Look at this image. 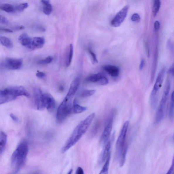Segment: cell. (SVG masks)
I'll return each mask as SVG.
<instances>
[{
	"label": "cell",
	"mask_w": 174,
	"mask_h": 174,
	"mask_svg": "<svg viewBox=\"0 0 174 174\" xmlns=\"http://www.w3.org/2000/svg\"><path fill=\"white\" fill-rule=\"evenodd\" d=\"M95 116L94 113L90 114L77 125L62 149V153L66 152L81 139L88 130Z\"/></svg>",
	"instance_id": "6da1fadb"
},
{
	"label": "cell",
	"mask_w": 174,
	"mask_h": 174,
	"mask_svg": "<svg viewBox=\"0 0 174 174\" xmlns=\"http://www.w3.org/2000/svg\"><path fill=\"white\" fill-rule=\"evenodd\" d=\"M29 151L28 144L25 140L21 141L12 155L11 164L14 173H17L26 162Z\"/></svg>",
	"instance_id": "7a4b0ae2"
},
{
	"label": "cell",
	"mask_w": 174,
	"mask_h": 174,
	"mask_svg": "<svg viewBox=\"0 0 174 174\" xmlns=\"http://www.w3.org/2000/svg\"><path fill=\"white\" fill-rule=\"evenodd\" d=\"M21 96L29 97L30 95L22 86L8 87L0 91V104L9 102Z\"/></svg>",
	"instance_id": "3957f363"
},
{
	"label": "cell",
	"mask_w": 174,
	"mask_h": 174,
	"mask_svg": "<svg viewBox=\"0 0 174 174\" xmlns=\"http://www.w3.org/2000/svg\"><path fill=\"white\" fill-rule=\"evenodd\" d=\"M73 106L71 100L64 98L59 105L56 114V121L59 124H61L73 112Z\"/></svg>",
	"instance_id": "277c9868"
},
{
	"label": "cell",
	"mask_w": 174,
	"mask_h": 174,
	"mask_svg": "<svg viewBox=\"0 0 174 174\" xmlns=\"http://www.w3.org/2000/svg\"><path fill=\"white\" fill-rule=\"evenodd\" d=\"M129 126V122L127 121L125 122L121 131L120 134L119 136L117 141L116 148V154L118 158H119L123 150L127 145L126 144V139L127 131Z\"/></svg>",
	"instance_id": "5b68a950"
},
{
	"label": "cell",
	"mask_w": 174,
	"mask_h": 174,
	"mask_svg": "<svg viewBox=\"0 0 174 174\" xmlns=\"http://www.w3.org/2000/svg\"><path fill=\"white\" fill-rule=\"evenodd\" d=\"M166 69L164 67L159 72L156 78L155 83L151 95V100L152 105H155L156 103V96L158 91L162 87L165 73Z\"/></svg>",
	"instance_id": "8992f818"
},
{
	"label": "cell",
	"mask_w": 174,
	"mask_h": 174,
	"mask_svg": "<svg viewBox=\"0 0 174 174\" xmlns=\"http://www.w3.org/2000/svg\"><path fill=\"white\" fill-rule=\"evenodd\" d=\"M23 64L22 59L8 58L2 62L1 65L6 69L14 70L20 69Z\"/></svg>",
	"instance_id": "52a82bcc"
},
{
	"label": "cell",
	"mask_w": 174,
	"mask_h": 174,
	"mask_svg": "<svg viewBox=\"0 0 174 174\" xmlns=\"http://www.w3.org/2000/svg\"><path fill=\"white\" fill-rule=\"evenodd\" d=\"M130 6L127 5L123 8L116 15L111 22V25L114 27H119L126 18Z\"/></svg>",
	"instance_id": "ba28073f"
},
{
	"label": "cell",
	"mask_w": 174,
	"mask_h": 174,
	"mask_svg": "<svg viewBox=\"0 0 174 174\" xmlns=\"http://www.w3.org/2000/svg\"><path fill=\"white\" fill-rule=\"evenodd\" d=\"M113 115H112L110 116L102 134L100 142L102 144H105L108 141L110 134H111L113 124Z\"/></svg>",
	"instance_id": "9c48e42d"
},
{
	"label": "cell",
	"mask_w": 174,
	"mask_h": 174,
	"mask_svg": "<svg viewBox=\"0 0 174 174\" xmlns=\"http://www.w3.org/2000/svg\"><path fill=\"white\" fill-rule=\"evenodd\" d=\"M42 102L44 109L46 108L48 111H53L56 108V101L52 95L49 93L43 94Z\"/></svg>",
	"instance_id": "30bf717a"
},
{
	"label": "cell",
	"mask_w": 174,
	"mask_h": 174,
	"mask_svg": "<svg viewBox=\"0 0 174 174\" xmlns=\"http://www.w3.org/2000/svg\"><path fill=\"white\" fill-rule=\"evenodd\" d=\"M80 83V78H76L74 80L70 86V88L65 98L68 100H71L72 98L75 95L79 87Z\"/></svg>",
	"instance_id": "8fae6325"
},
{
	"label": "cell",
	"mask_w": 174,
	"mask_h": 174,
	"mask_svg": "<svg viewBox=\"0 0 174 174\" xmlns=\"http://www.w3.org/2000/svg\"><path fill=\"white\" fill-rule=\"evenodd\" d=\"M45 43L44 38L42 37L32 38L30 46L28 49L30 50H34L43 47Z\"/></svg>",
	"instance_id": "7c38bea8"
},
{
	"label": "cell",
	"mask_w": 174,
	"mask_h": 174,
	"mask_svg": "<svg viewBox=\"0 0 174 174\" xmlns=\"http://www.w3.org/2000/svg\"><path fill=\"white\" fill-rule=\"evenodd\" d=\"M43 94L39 88H36L34 90V98L35 105L37 110L42 111L44 110L42 102V97Z\"/></svg>",
	"instance_id": "4fadbf2b"
},
{
	"label": "cell",
	"mask_w": 174,
	"mask_h": 174,
	"mask_svg": "<svg viewBox=\"0 0 174 174\" xmlns=\"http://www.w3.org/2000/svg\"><path fill=\"white\" fill-rule=\"evenodd\" d=\"M105 71L112 77H117L119 75L120 69L117 67L113 65H105L103 67Z\"/></svg>",
	"instance_id": "5bb4252c"
},
{
	"label": "cell",
	"mask_w": 174,
	"mask_h": 174,
	"mask_svg": "<svg viewBox=\"0 0 174 174\" xmlns=\"http://www.w3.org/2000/svg\"><path fill=\"white\" fill-rule=\"evenodd\" d=\"M111 146V141H108L105 144L101 155L100 162L101 163L105 162V161L107 160L108 156H109V154L110 153V151Z\"/></svg>",
	"instance_id": "9a60e30c"
},
{
	"label": "cell",
	"mask_w": 174,
	"mask_h": 174,
	"mask_svg": "<svg viewBox=\"0 0 174 174\" xmlns=\"http://www.w3.org/2000/svg\"><path fill=\"white\" fill-rule=\"evenodd\" d=\"M18 40L22 45L28 48L31 44L32 38L29 37L27 33H24L19 37Z\"/></svg>",
	"instance_id": "2e32d148"
},
{
	"label": "cell",
	"mask_w": 174,
	"mask_h": 174,
	"mask_svg": "<svg viewBox=\"0 0 174 174\" xmlns=\"http://www.w3.org/2000/svg\"><path fill=\"white\" fill-rule=\"evenodd\" d=\"M74 47L73 45H70L69 48L67 50L65 61V64L67 67H69L71 64L73 56Z\"/></svg>",
	"instance_id": "e0dca14e"
},
{
	"label": "cell",
	"mask_w": 174,
	"mask_h": 174,
	"mask_svg": "<svg viewBox=\"0 0 174 174\" xmlns=\"http://www.w3.org/2000/svg\"><path fill=\"white\" fill-rule=\"evenodd\" d=\"M7 135L4 132L1 131L0 133V154L1 155L5 151L7 142Z\"/></svg>",
	"instance_id": "ac0fdd59"
},
{
	"label": "cell",
	"mask_w": 174,
	"mask_h": 174,
	"mask_svg": "<svg viewBox=\"0 0 174 174\" xmlns=\"http://www.w3.org/2000/svg\"><path fill=\"white\" fill-rule=\"evenodd\" d=\"M87 108L79 105L77 101L75 100L73 102V112L74 114H80L86 111Z\"/></svg>",
	"instance_id": "d6986e66"
},
{
	"label": "cell",
	"mask_w": 174,
	"mask_h": 174,
	"mask_svg": "<svg viewBox=\"0 0 174 174\" xmlns=\"http://www.w3.org/2000/svg\"><path fill=\"white\" fill-rule=\"evenodd\" d=\"M104 76V75L103 73H99L89 76L87 78L86 80L88 82L97 83H98L101 78Z\"/></svg>",
	"instance_id": "ffe728a7"
},
{
	"label": "cell",
	"mask_w": 174,
	"mask_h": 174,
	"mask_svg": "<svg viewBox=\"0 0 174 174\" xmlns=\"http://www.w3.org/2000/svg\"><path fill=\"white\" fill-rule=\"evenodd\" d=\"M0 41L2 45L8 48H11L13 46V44L9 38L5 37H1Z\"/></svg>",
	"instance_id": "44dd1931"
},
{
	"label": "cell",
	"mask_w": 174,
	"mask_h": 174,
	"mask_svg": "<svg viewBox=\"0 0 174 174\" xmlns=\"http://www.w3.org/2000/svg\"><path fill=\"white\" fill-rule=\"evenodd\" d=\"M156 49L154 55V58L153 63V66L152 67V71L151 75V80L153 81L154 79L155 74L156 70V69L157 66V62H158V51Z\"/></svg>",
	"instance_id": "7402d4cb"
},
{
	"label": "cell",
	"mask_w": 174,
	"mask_h": 174,
	"mask_svg": "<svg viewBox=\"0 0 174 174\" xmlns=\"http://www.w3.org/2000/svg\"><path fill=\"white\" fill-rule=\"evenodd\" d=\"M0 8L1 10L9 13L14 12L16 11L15 8L13 6L9 4H2Z\"/></svg>",
	"instance_id": "603a6c76"
},
{
	"label": "cell",
	"mask_w": 174,
	"mask_h": 174,
	"mask_svg": "<svg viewBox=\"0 0 174 174\" xmlns=\"http://www.w3.org/2000/svg\"><path fill=\"white\" fill-rule=\"evenodd\" d=\"M110 158H111V154H110L108 156L107 160L105 161L104 165L103 168L100 174H108L109 171L110 164Z\"/></svg>",
	"instance_id": "cb8c5ba5"
},
{
	"label": "cell",
	"mask_w": 174,
	"mask_h": 174,
	"mask_svg": "<svg viewBox=\"0 0 174 174\" xmlns=\"http://www.w3.org/2000/svg\"><path fill=\"white\" fill-rule=\"evenodd\" d=\"M127 150L128 146L126 145L120 157V167H122L124 166L126 161Z\"/></svg>",
	"instance_id": "d4e9b609"
},
{
	"label": "cell",
	"mask_w": 174,
	"mask_h": 174,
	"mask_svg": "<svg viewBox=\"0 0 174 174\" xmlns=\"http://www.w3.org/2000/svg\"><path fill=\"white\" fill-rule=\"evenodd\" d=\"M160 0H154L153 7V14L154 16H156L160 10L161 7Z\"/></svg>",
	"instance_id": "484cf974"
},
{
	"label": "cell",
	"mask_w": 174,
	"mask_h": 174,
	"mask_svg": "<svg viewBox=\"0 0 174 174\" xmlns=\"http://www.w3.org/2000/svg\"><path fill=\"white\" fill-rule=\"evenodd\" d=\"M43 5V10L44 13L47 15H49L51 13L52 11V7L51 4L49 3Z\"/></svg>",
	"instance_id": "4316f807"
},
{
	"label": "cell",
	"mask_w": 174,
	"mask_h": 174,
	"mask_svg": "<svg viewBox=\"0 0 174 174\" xmlns=\"http://www.w3.org/2000/svg\"><path fill=\"white\" fill-rule=\"evenodd\" d=\"M28 4L27 3H24L19 4L16 5L15 8L16 10L18 12H22L28 7Z\"/></svg>",
	"instance_id": "83f0119b"
},
{
	"label": "cell",
	"mask_w": 174,
	"mask_h": 174,
	"mask_svg": "<svg viewBox=\"0 0 174 174\" xmlns=\"http://www.w3.org/2000/svg\"><path fill=\"white\" fill-rule=\"evenodd\" d=\"M96 92V91L94 90H86L82 93L81 96L83 98H85L90 97L94 95Z\"/></svg>",
	"instance_id": "f1b7e54d"
},
{
	"label": "cell",
	"mask_w": 174,
	"mask_h": 174,
	"mask_svg": "<svg viewBox=\"0 0 174 174\" xmlns=\"http://www.w3.org/2000/svg\"><path fill=\"white\" fill-rule=\"evenodd\" d=\"M53 57L51 56H49L45 59L40 60L38 62V64L41 65H45L51 63L53 60Z\"/></svg>",
	"instance_id": "f546056e"
},
{
	"label": "cell",
	"mask_w": 174,
	"mask_h": 174,
	"mask_svg": "<svg viewBox=\"0 0 174 174\" xmlns=\"http://www.w3.org/2000/svg\"><path fill=\"white\" fill-rule=\"evenodd\" d=\"M88 51L90 54L91 56L92 57V62L93 64H97L98 62V60L96 54L92 51L91 48L88 49Z\"/></svg>",
	"instance_id": "4dcf8cb0"
},
{
	"label": "cell",
	"mask_w": 174,
	"mask_h": 174,
	"mask_svg": "<svg viewBox=\"0 0 174 174\" xmlns=\"http://www.w3.org/2000/svg\"><path fill=\"white\" fill-rule=\"evenodd\" d=\"M108 83V80L107 77H105L104 76H103L101 78V79L99 81L98 84L101 86H105Z\"/></svg>",
	"instance_id": "1f68e13d"
},
{
	"label": "cell",
	"mask_w": 174,
	"mask_h": 174,
	"mask_svg": "<svg viewBox=\"0 0 174 174\" xmlns=\"http://www.w3.org/2000/svg\"><path fill=\"white\" fill-rule=\"evenodd\" d=\"M131 20L133 22H139L141 20V18L138 14L135 13L132 16Z\"/></svg>",
	"instance_id": "d6a6232c"
},
{
	"label": "cell",
	"mask_w": 174,
	"mask_h": 174,
	"mask_svg": "<svg viewBox=\"0 0 174 174\" xmlns=\"http://www.w3.org/2000/svg\"><path fill=\"white\" fill-rule=\"evenodd\" d=\"M0 23L1 24L6 25L8 24V21L5 17L1 16H0Z\"/></svg>",
	"instance_id": "836d02e7"
},
{
	"label": "cell",
	"mask_w": 174,
	"mask_h": 174,
	"mask_svg": "<svg viewBox=\"0 0 174 174\" xmlns=\"http://www.w3.org/2000/svg\"><path fill=\"white\" fill-rule=\"evenodd\" d=\"M37 77L40 79H43L45 77L46 74L44 72L38 71L36 74Z\"/></svg>",
	"instance_id": "e575fe53"
},
{
	"label": "cell",
	"mask_w": 174,
	"mask_h": 174,
	"mask_svg": "<svg viewBox=\"0 0 174 174\" xmlns=\"http://www.w3.org/2000/svg\"><path fill=\"white\" fill-rule=\"evenodd\" d=\"M174 155L173 157V161H172V165L171 166L169 170L168 171L167 173V174H171L173 173V171L174 170Z\"/></svg>",
	"instance_id": "d590c367"
},
{
	"label": "cell",
	"mask_w": 174,
	"mask_h": 174,
	"mask_svg": "<svg viewBox=\"0 0 174 174\" xmlns=\"http://www.w3.org/2000/svg\"><path fill=\"white\" fill-rule=\"evenodd\" d=\"M144 45H145V47L147 55L148 57H149L150 55V52L148 44L147 42H145Z\"/></svg>",
	"instance_id": "8d00e7d4"
},
{
	"label": "cell",
	"mask_w": 174,
	"mask_h": 174,
	"mask_svg": "<svg viewBox=\"0 0 174 174\" xmlns=\"http://www.w3.org/2000/svg\"><path fill=\"white\" fill-rule=\"evenodd\" d=\"M154 29L156 31H158L160 29V24L158 21H156L155 22L154 24Z\"/></svg>",
	"instance_id": "74e56055"
},
{
	"label": "cell",
	"mask_w": 174,
	"mask_h": 174,
	"mask_svg": "<svg viewBox=\"0 0 174 174\" xmlns=\"http://www.w3.org/2000/svg\"><path fill=\"white\" fill-rule=\"evenodd\" d=\"M10 116V117L13 120L14 122L17 123L18 122L19 119L17 117L13 114H11Z\"/></svg>",
	"instance_id": "f35d334b"
},
{
	"label": "cell",
	"mask_w": 174,
	"mask_h": 174,
	"mask_svg": "<svg viewBox=\"0 0 174 174\" xmlns=\"http://www.w3.org/2000/svg\"><path fill=\"white\" fill-rule=\"evenodd\" d=\"M145 62L144 59H142L141 61V63H140L139 69L140 71H141L143 70L144 65H145Z\"/></svg>",
	"instance_id": "ab89813d"
},
{
	"label": "cell",
	"mask_w": 174,
	"mask_h": 174,
	"mask_svg": "<svg viewBox=\"0 0 174 174\" xmlns=\"http://www.w3.org/2000/svg\"><path fill=\"white\" fill-rule=\"evenodd\" d=\"M76 174H83L84 170L81 167H79L76 171Z\"/></svg>",
	"instance_id": "60d3db41"
},
{
	"label": "cell",
	"mask_w": 174,
	"mask_h": 174,
	"mask_svg": "<svg viewBox=\"0 0 174 174\" xmlns=\"http://www.w3.org/2000/svg\"><path fill=\"white\" fill-rule=\"evenodd\" d=\"M169 73L171 74L172 75L174 76V62L172 65L170 69L169 70Z\"/></svg>",
	"instance_id": "b9f144b4"
},
{
	"label": "cell",
	"mask_w": 174,
	"mask_h": 174,
	"mask_svg": "<svg viewBox=\"0 0 174 174\" xmlns=\"http://www.w3.org/2000/svg\"><path fill=\"white\" fill-rule=\"evenodd\" d=\"M170 105L173 106V107H174V91H173L172 93L171 96V102Z\"/></svg>",
	"instance_id": "7bdbcfd3"
},
{
	"label": "cell",
	"mask_w": 174,
	"mask_h": 174,
	"mask_svg": "<svg viewBox=\"0 0 174 174\" xmlns=\"http://www.w3.org/2000/svg\"><path fill=\"white\" fill-rule=\"evenodd\" d=\"M1 31L7 33H12L13 31L11 30L8 28H1Z\"/></svg>",
	"instance_id": "ee69618b"
},
{
	"label": "cell",
	"mask_w": 174,
	"mask_h": 174,
	"mask_svg": "<svg viewBox=\"0 0 174 174\" xmlns=\"http://www.w3.org/2000/svg\"><path fill=\"white\" fill-rule=\"evenodd\" d=\"M41 2L43 5L50 3L49 0H41Z\"/></svg>",
	"instance_id": "f6af8a7d"
},
{
	"label": "cell",
	"mask_w": 174,
	"mask_h": 174,
	"mask_svg": "<svg viewBox=\"0 0 174 174\" xmlns=\"http://www.w3.org/2000/svg\"><path fill=\"white\" fill-rule=\"evenodd\" d=\"M59 91L62 92L64 90V87L62 86H61L59 87Z\"/></svg>",
	"instance_id": "bcb514c9"
},
{
	"label": "cell",
	"mask_w": 174,
	"mask_h": 174,
	"mask_svg": "<svg viewBox=\"0 0 174 174\" xmlns=\"http://www.w3.org/2000/svg\"><path fill=\"white\" fill-rule=\"evenodd\" d=\"M24 28L25 27L23 26H20L17 28V29L18 30H21L24 29Z\"/></svg>",
	"instance_id": "7dc6e473"
},
{
	"label": "cell",
	"mask_w": 174,
	"mask_h": 174,
	"mask_svg": "<svg viewBox=\"0 0 174 174\" xmlns=\"http://www.w3.org/2000/svg\"><path fill=\"white\" fill-rule=\"evenodd\" d=\"M72 172H73V169H71L69 171V173H68L69 174H71L72 173Z\"/></svg>",
	"instance_id": "c3c4849f"
},
{
	"label": "cell",
	"mask_w": 174,
	"mask_h": 174,
	"mask_svg": "<svg viewBox=\"0 0 174 174\" xmlns=\"http://www.w3.org/2000/svg\"><path fill=\"white\" fill-rule=\"evenodd\" d=\"M173 141H174V134L173 135Z\"/></svg>",
	"instance_id": "681fc988"
}]
</instances>
